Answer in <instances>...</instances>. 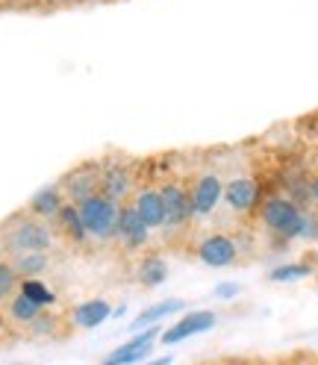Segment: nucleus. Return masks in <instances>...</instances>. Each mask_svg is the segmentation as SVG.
<instances>
[{
    "label": "nucleus",
    "mask_w": 318,
    "mask_h": 365,
    "mask_svg": "<svg viewBox=\"0 0 318 365\" xmlns=\"http://www.w3.org/2000/svg\"><path fill=\"white\" fill-rule=\"evenodd\" d=\"M315 365H318V362H315Z\"/></svg>",
    "instance_id": "nucleus-28"
},
{
    "label": "nucleus",
    "mask_w": 318,
    "mask_h": 365,
    "mask_svg": "<svg viewBox=\"0 0 318 365\" xmlns=\"http://www.w3.org/2000/svg\"><path fill=\"white\" fill-rule=\"evenodd\" d=\"M135 283L142 289H156L168 280V262L159 254H145L139 262H135Z\"/></svg>",
    "instance_id": "nucleus-18"
},
{
    "label": "nucleus",
    "mask_w": 318,
    "mask_h": 365,
    "mask_svg": "<svg viewBox=\"0 0 318 365\" xmlns=\"http://www.w3.org/2000/svg\"><path fill=\"white\" fill-rule=\"evenodd\" d=\"M186 304L183 301H177V298H171V301H163V304H153V307H148V309H142L139 315L133 318V324H130V330H142V327H150V324H159V318H165V315H171V312H180Z\"/></svg>",
    "instance_id": "nucleus-20"
},
{
    "label": "nucleus",
    "mask_w": 318,
    "mask_h": 365,
    "mask_svg": "<svg viewBox=\"0 0 318 365\" xmlns=\"http://www.w3.org/2000/svg\"><path fill=\"white\" fill-rule=\"evenodd\" d=\"M148 365H171V356H159V359H150Z\"/></svg>",
    "instance_id": "nucleus-26"
},
{
    "label": "nucleus",
    "mask_w": 318,
    "mask_h": 365,
    "mask_svg": "<svg viewBox=\"0 0 318 365\" xmlns=\"http://www.w3.org/2000/svg\"><path fill=\"white\" fill-rule=\"evenodd\" d=\"M59 242L53 236V227L30 215L27 210L12 212L6 221H0V257H21L39 254V250H53Z\"/></svg>",
    "instance_id": "nucleus-1"
},
{
    "label": "nucleus",
    "mask_w": 318,
    "mask_h": 365,
    "mask_svg": "<svg viewBox=\"0 0 318 365\" xmlns=\"http://www.w3.org/2000/svg\"><path fill=\"white\" fill-rule=\"evenodd\" d=\"M236 292H239V286H233V283H230V286H218V289H215L218 298H233Z\"/></svg>",
    "instance_id": "nucleus-25"
},
{
    "label": "nucleus",
    "mask_w": 318,
    "mask_h": 365,
    "mask_svg": "<svg viewBox=\"0 0 318 365\" xmlns=\"http://www.w3.org/2000/svg\"><path fill=\"white\" fill-rule=\"evenodd\" d=\"M18 286H21V277H18L12 259L9 257H0V307H4L12 298V294L18 292Z\"/></svg>",
    "instance_id": "nucleus-21"
},
{
    "label": "nucleus",
    "mask_w": 318,
    "mask_h": 365,
    "mask_svg": "<svg viewBox=\"0 0 318 365\" xmlns=\"http://www.w3.org/2000/svg\"><path fill=\"white\" fill-rule=\"evenodd\" d=\"M56 242L68 245V247H86L88 245V233L83 227V218L77 212V203H65V207L56 212V218L51 221Z\"/></svg>",
    "instance_id": "nucleus-12"
},
{
    "label": "nucleus",
    "mask_w": 318,
    "mask_h": 365,
    "mask_svg": "<svg viewBox=\"0 0 318 365\" xmlns=\"http://www.w3.org/2000/svg\"><path fill=\"white\" fill-rule=\"evenodd\" d=\"M118 207L121 203L109 200L106 195H92L77 203V212L83 218V227L88 233V242H116V227H118Z\"/></svg>",
    "instance_id": "nucleus-4"
},
{
    "label": "nucleus",
    "mask_w": 318,
    "mask_h": 365,
    "mask_svg": "<svg viewBox=\"0 0 318 365\" xmlns=\"http://www.w3.org/2000/svg\"><path fill=\"white\" fill-rule=\"evenodd\" d=\"M159 195H163V203H165V224H163V230L159 233H163L168 242H174L177 236H183L195 224L189 186H186V180L165 177L163 182H159Z\"/></svg>",
    "instance_id": "nucleus-3"
},
{
    "label": "nucleus",
    "mask_w": 318,
    "mask_h": 365,
    "mask_svg": "<svg viewBox=\"0 0 318 365\" xmlns=\"http://www.w3.org/2000/svg\"><path fill=\"white\" fill-rule=\"evenodd\" d=\"M156 336H159V324L139 333V336H133L130 341H124V345H118L116 351L101 359V365H135L139 359H145L150 354V345H153Z\"/></svg>",
    "instance_id": "nucleus-13"
},
{
    "label": "nucleus",
    "mask_w": 318,
    "mask_h": 365,
    "mask_svg": "<svg viewBox=\"0 0 318 365\" xmlns=\"http://www.w3.org/2000/svg\"><path fill=\"white\" fill-rule=\"evenodd\" d=\"M257 215H260V224L265 227V230L280 242L301 239V233H304L307 210H301L289 195H271V197L260 200Z\"/></svg>",
    "instance_id": "nucleus-2"
},
{
    "label": "nucleus",
    "mask_w": 318,
    "mask_h": 365,
    "mask_svg": "<svg viewBox=\"0 0 318 365\" xmlns=\"http://www.w3.org/2000/svg\"><path fill=\"white\" fill-rule=\"evenodd\" d=\"M68 203V197H65V192H62V186H59V180L56 182H51V186H44V189H39L30 200H27V212L30 215H36V218H41V221H53L56 218V212Z\"/></svg>",
    "instance_id": "nucleus-16"
},
{
    "label": "nucleus",
    "mask_w": 318,
    "mask_h": 365,
    "mask_svg": "<svg viewBox=\"0 0 318 365\" xmlns=\"http://www.w3.org/2000/svg\"><path fill=\"white\" fill-rule=\"evenodd\" d=\"M150 230L142 224L139 212H135L133 200H124L118 207V227H116V245L124 250V254H139V250L150 242Z\"/></svg>",
    "instance_id": "nucleus-10"
},
{
    "label": "nucleus",
    "mask_w": 318,
    "mask_h": 365,
    "mask_svg": "<svg viewBox=\"0 0 318 365\" xmlns=\"http://www.w3.org/2000/svg\"><path fill=\"white\" fill-rule=\"evenodd\" d=\"M135 192V171L124 159H101V195L124 203Z\"/></svg>",
    "instance_id": "nucleus-9"
},
{
    "label": "nucleus",
    "mask_w": 318,
    "mask_h": 365,
    "mask_svg": "<svg viewBox=\"0 0 318 365\" xmlns=\"http://www.w3.org/2000/svg\"><path fill=\"white\" fill-rule=\"evenodd\" d=\"M251 365H257V362H251Z\"/></svg>",
    "instance_id": "nucleus-27"
},
{
    "label": "nucleus",
    "mask_w": 318,
    "mask_h": 365,
    "mask_svg": "<svg viewBox=\"0 0 318 365\" xmlns=\"http://www.w3.org/2000/svg\"><path fill=\"white\" fill-rule=\"evenodd\" d=\"M218 322V315L212 309H198V312H189L183 315L177 324H171L165 333H163V345H177V341H183L189 336H198L203 330H212Z\"/></svg>",
    "instance_id": "nucleus-14"
},
{
    "label": "nucleus",
    "mask_w": 318,
    "mask_h": 365,
    "mask_svg": "<svg viewBox=\"0 0 318 365\" xmlns=\"http://www.w3.org/2000/svg\"><path fill=\"white\" fill-rule=\"evenodd\" d=\"M309 274H312V265H309V262H292V265H280V268H275V271H268L265 277H268L271 283H292V280L309 277Z\"/></svg>",
    "instance_id": "nucleus-23"
},
{
    "label": "nucleus",
    "mask_w": 318,
    "mask_h": 365,
    "mask_svg": "<svg viewBox=\"0 0 318 365\" xmlns=\"http://www.w3.org/2000/svg\"><path fill=\"white\" fill-rule=\"evenodd\" d=\"M12 265L21 280H39L41 274L53 268V250H39V254H21L12 257Z\"/></svg>",
    "instance_id": "nucleus-19"
},
{
    "label": "nucleus",
    "mask_w": 318,
    "mask_h": 365,
    "mask_svg": "<svg viewBox=\"0 0 318 365\" xmlns=\"http://www.w3.org/2000/svg\"><path fill=\"white\" fill-rule=\"evenodd\" d=\"M242 250H245V242H242L236 233L212 230V233H207L203 239H198V245H195V257H198L203 265L230 268V265H239Z\"/></svg>",
    "instance_id": "nucleus-5"
},
{
    "label": "nucleus",
    "mask_w": 318,
    "mask_h": 365,
    "mask_svg": "<svg viewBox=\"0 0 318 365\" xmlns=\"http://www.w3.org/2000/svg\"><path fill=\"white\" fill-rule=\"evenodd\" d=\"M109 315H112V304L106 298H92V301L77 304L71 312H68V324L74 330H95Z\"/></svg>",
    "instance_id": "nucleus-17"
},
{
    "label": "nucleus",
    "mask_w": 318,
    "mask_h": 365,
    "mask_svg": "<svg viewBox=\"0 0 318 365\" xmlns=\"http://www.w3.org/2000/svg\"><path fill=\"white\" fill-rule=\"evenodd\" d=\"M59 186L68 197V203H80L101 192V159H88V163L74 165L59 177Z\"/></svg>",
    "instance_id": "nucleus-7"
},
{
    "label": "nucleus",
    "mask_w": 318,
    "mask_h": 365,
    "mask_svg": "<svg viewBox=\"0 0 318 365\" xmlns=\"http://www.w3.org/2000/svg\"><path fill=\"white\" fill-rule=\"evenodd\" d=\"M309 207H312V212L318 215V174L309 180Z\"/></svg>",
    "instance_id": "nucleus-24"
},
{
    "label": "nucleus",
    "mask_w": 318,
    "mask_h": 365,
    "mask_svg": "<svg viewBox=\"0 0 318 365\" xmlns=\"http://www.w3.org/2000/svg\"><path fill=\"white\" fill-rule=\"evenodd\" d=\"M18 292H21V294H27L33 304H39V307H44V309H51V307L56 304V294H53L48 286H44L41 280H21Z\"/></svg>",
    "instance_id": "nucleus-22"
},
{
    "label": "nucleus",
    "mask_w": 318,
    "mask_h": 365,
    "mask_svg": "<svg viewBox=\"0 0 318 365\" xmlns=\"http://www.w3.org/2000/svg\"><path fill=\"white\" fill-rule=\"evenodd\" d=\"M189 200H192V215L195 221L203 218H212L215 210L221 207V197H224V180L218 171H198L189 182Z\"/></svg>",
    "instance_id": "nucleus-6"
},
{
    "label": "nucleus",
    "mask_w": 318,
    "mask_h": 365,
    "mask_svg": "<svg viewBox=\"0 0 318 365\" xmlns=\"http://www.w3.org/2000/svg\"><path fill=\"white\" fill-rule=\"evenodd\" d=\"M260 182L251 177V174H236L224 182V197L221 203L233 215L245 218V215H254L260 210Z\"/></svg>",
    "instance_id": "nucleus-8"
},
{
    "label": "nucleus",
    "mask_w": 318,
    "mask_h": 365,
    "mask_svg": "<svg viewBox=\"0 0 318 365\" xmlns=\"http://www.w3.org/2000/svg\"><path fill=\"white\" fill-rule=\"evenodd\" d=\"M133 207L139 212L142 224L148 227L150 233H159L165 224V203H163V195H159V186L156 182H145V186H135L133 192Z\"/></svg>",
    "instance_id": "nucleus-11"
},
{
    "label": "nucleus",
    "mask_w": 318,
    "mask_h": 365,
    "mask_svg": "<svg viewBox=\"0 0 318 365\" xmlns=\"http://www.w3.org/2000/svg\"><path fill=\"white\" fill-rule=\"evenodd\" d=\"M4 309V318H6V324L9 327H15V330H21V333H27L33 324H36V318L44 312V307H39V304H33L27 294H21V292H15L12 298L0 307Z\"/></svg>",
    "instance_id": "nucleus-15"
}]
</instances>
